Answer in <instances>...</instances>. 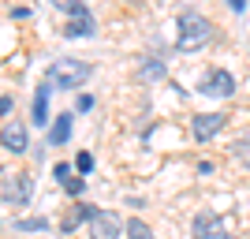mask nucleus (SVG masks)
Listing matches in <instances>:
<instances>
[{"label": "nucleus", "instance_id": "obj_1", "mask_svg": "<svg viewBox=\"0 0 250 239\" xmlns=\"http://www.w3.org/2000/svg\"><path fill=\"white\" fill-rule=\"evenodd\" d=\"M209 19L206 15H198V11H183L176 19V49L179 52H194V49H202V45L209 42Z\"/></svg>", "mask_w": 250, "mask_h": 239}, {"label": "nucleus", "instance_id": "obj_2", "mask_svg": "<svg viewBox=\"0 0 250 239\" xmlns=\"http://www.w3.org/2000/svg\"><path fill=\"white\" fill-rule=\"evenodd\" d=\"M45 79L56 83V90H75V86H83L86 79H90V64H86V60H75V56H63V60H56L49 67Z\"/></svg>", "mask_w": 250, "mask_h": 239}, {"label": "nucleus", "instance_id": "obj_3", "mask_svg": "<svg viewBox=\"0 0 250 239\" xmlns=\"http://www.w3.org/2000/svg\"><path fill=\"white\" fill-rule=\"evenodd\" d=\"M90 239H120V232H124V224H120V217L116 213H108V209H97L90 213Z\"/></svg>", "mask_w": 250, "mask_h": 239}, {"label": "nucleus", "instance_id": "obj_4", "mask_svg": "<svg viewBox=\"0 0 250 239\" xmlns=\"http://www.w3.org/2000/svg\"><path fill=\"white\" fill-rule=\"evenodd\" d=\"M0 146H4L8 153H26V150H30L26 124H19V120H8V124L0 127Z\"/></svg>", "mask_w": 250, "mask_h": 239}, {"label": "nucleus", "instance_id": "obj_5", "mask_svg": "<svg viewBox=\"0 0 250 239\" xmlns=\"http://www.w3.org/2000/svg\"><path fill=\"white\" fill-rule=\"evenodd\" d=\"M194 239H231V236H228L224 217L206 209V213H198V217H194Z\"/></svg>", "mask_w": 250, "mask_h": 239}, {"label": "nucleus", "instance_id": "obj_6", "mask_svg": "<svg viewBox=\"0 0 250 239\" xmlns=\"http://www.w3.org/2000/svg\"><path fill=\"white\" fill-rule=\"evenodd\" d=\"M224 124H228V116H224V112H198L194 120H190V135L198 138V142H209Z\"/></svg>", "mask_w": 250, "mask_h": 239}, {"label": "nucleus", "instance_id": "obj_7", "mask_svg": "<svg viewBox=\"0 0 250 239\" xmlns=\"http://www.w3.org/2000/svg\"><path fill=\"white\" fill-rule=\"evenodd\" d=\"M71 19L63 22V38H90L94 34V19H90V11H86V4H75L71 11H67Z\"/></svg>", "mask_w": 250, "mask_h": 239}, {"label": "nucleus", "instance_id": "obj_8", "mask_svg": "<svg viewBox=\"0 0 250 239\" xmlns=\"http://www.w3.org/2000/svg\"><path fill=\"white\" fill-rule=\"evenodd\" d=\"M202 94H213V97H231V94H235V75H231V71H224V67L209 71L206 79H202Z\"/></svg>", "mask_w": 250, "mask_h": 239}, {"label": "nucleus", "instance_id": "obj_9", "mask_svg": "<svg viewBox=\"0 0 250 239\" xmlns=\"http://www.w3.org/2000/svg\"><path fill=\"white\" fill-rule=\"evenodd\" d=\"M30 179L22 176V172H11L8 179H4V198H8L11 206H26L30 202Z\"/></svg>", "mask_w": 250, "mask_h": 239}, {"label": "nucleus", "instance_id": "obj_10", "mask_svg": "<svg viewBox=\"0 0 250 239\" xmlns=\"http://www.w3.org/2000/svg\"><path fill=\"white\" fill-rule=\"evenodd\" d=\"M49 94H52V83L45 79L38 90H34V105H30V124H49Z\"/></svg>", "mask_w": 250, "mask_h": 239}, {"label": "nucleus", "instance_id": "obj_11", "mask_svg": "<svg viewBox=\"0 0 250 239\" xmlns=\"http://www.w3.org/2000/svg\"><path fill=\"white\" fill-rule=\"evenodd\" d=\"M90 213H94V206L90 202H75L67 213H63V220H60V232H75L83 220H90Z\"/></svg>", "mask_w": 250, "mask_h": 239}, {"label": "nucleus", "instance_id": "obj_12", "mask_svg": "<svg viewBox=\"0 0 250 239\" xmlns=\"http://www.w3.org/2000/svg\"><path fill=\"white\" fill-rule=\"evenodd\" d=\"M67 138H71V112H60V116H56V124L49 127V142L63 146Z\"/></svg>", "mask_w": 250, "mask_h": 239}, {"label": "nucleus", "instance_id": "obj_13", "mask_svg": "<svg viewBox=\"0 0 250 239\" xmlns=\"http://www.w3.org/2000/svg\"><path fill=\"white\" fill-rule=\"evenodd\" d=\"M124 232H127V239H153V232L146 228V220H138V217H131L124 224Z\"/></svg>", "mask_w": 250, "mask_h": 239}, {"label": "nucleus", "instance_id": "obj_14", "mask_svg": "<svg viewBox=\"0 0 250 239\" xmlns=\"http://www.w3.org/2000/svg\"><path fill=\"white\" fill-rule=\"evenodd\" d=\"M60 187L67 191V195H71V198H79V195H83V191H86V176H71V179H63Z\"/></svg>", "mask_w": 250, "mask_h": 239}, {"label": "nucleus", "instance_id": "obj_15", "mask_svg": "<svg viewBox=\"0 0 250 239\" xmlns=\"http://www.w3.org/2000/svg\"><path fill=\"white\" fill-rule=\"evenodd\" d=\"M138 75H142V79H161V75H165V64H161V60H149V64L138 67Z\"/></svg>", "mask_w": 250, "mask_h": 239}, {"label": "nucleus", "instance_id": "obj_16", "mask_svg": "<svg viewBox=\"0 0 250 239\" xmlns=\"http://www.w3.org/2000/svg\"><path fill=\"white\" fill-rule=\"evenodd\" d=\"M75 168H79V172H83V176H86V172L94 168V153H86V150H83V153L75 157Z\"/></svg>", "mask_w": 250, "mask_h": 239}, {"label": "nucleus", "instance_id": "obj_17", "mask_svg": "<svg viewBox=\"0 0 250 239\" xmlns=\"http://www.w3.org/2000/svg\"><path fill=\"white\" fill-rule=\"evenodd\" d=\"M52 179H56V183H63V179H71V165H63V161H60V165L52 168Z\"/></svg>", "mask_w": 250, "mask_h": 239}, {"label": "nucleus", "instance_id": "obj_18", "mask_svg": "<svg viewBox=\"0 0 250 239\" xmlns=\"http://www.w3.org/2000/svg\"><path fill=\"white\" fill-rule=\"evenodd\" d=\"M15 228H19V232H42V228H45V220H38V217H34V220H19Z\"/></svg>", "mask_w": 250, "mask_h": 239}, {"label": "nucleus", "instance_id": "obj_19", "mask_svg": "<svg viewBox=\"0 0 250 239\" xmlns=\"http://www.w3.org/2000/svg\"><path fill=\"white\" fill-rule=\"evenodd\" d=\"M49 4H52V8H60V11H71L79 0H49Z\"/></svg>", "mask_w": 250, "mask_h": 239}, {"label": "nucleus", "instance_id": "obj_20", "mask_svg": "<svg viewBox=\"0 0 250 239\" xmlns=\"http://www.w3.org/2000/svg\"><path fill=\"white\" fill-rule=\"evenodd\" d=\"M90 109H94V97L83 94V97H79V112H90Z\"/></svg>", "mask_w": 250, "mask_h": 239}, {"label": "nucleus", "instance_id": "obj_21", "mask_svg": "<svg viewBox=\"0 0 250 239\" xmlns=\"http://www.w3.org/2000/svg\"><path fill=\"white\" fill-rule=\"evenodd\" d=\"M11 112V97H0V116H8Z\"/></svg>", "mask_w": 250, "mask_h": 239}, {"label": "nucleus", "instance_id": "obj_22", "mask_svg": "<svg viewBox=\"0 0 250 239\" xmlns=\"http://www.w3.org/2000/svg\"><path fill=\"white\" fill-rule=\"evenodd\" d=\"M228 4H231L235 11H243V8H247V0H228Z\"/></svg>", "mask_w": 250, "mask_h": 239}]
</instances>
